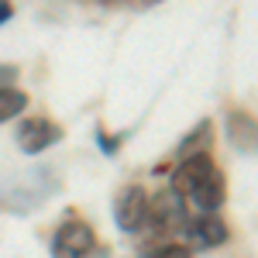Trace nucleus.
Masks as SVG:
<instances>
[{
    "instance_id": "20e7f679",
    "label": "nucleus",
    "mask_w": 258,
    "mask_h": 258,
    "mask_svg": "<svg viewBox=\"0 0 258 258\" xmlns=\"http://www.w3.org/2000/svg\"><path fill=\"white\" fill-rule=\"evenodd\" d=\"M62 135H66V131H62L59 124H52L48 117H28L18 127V148L24 152V155H38V152H45V148L59 145Z\"/></svg>"
},
{
    "instance_id": "6e6552de",
    "label": "nucleus",
    "mask_w": 258,
    "mask_h": 258,
    "mask_svg": "<svg viewBox=\"0 0 258 258\" xmlns=\"http://www.w3.org/2000/svg\"><path fill=\"white\" fill-rule=\"evenodd\" d=\"M28 110V93L24 90H0V124H7V120H14L18 114Z\"/></svg>"
},
{
    "instance_id": "1a4fd4ad",
    "label": "nucleus",
    "mask_w": 258,
    "mask_h": 258,
    "mask_svg": "<svg viewBox=\"0 0 258 258\" xmlns=\"http://www.w3.org/2000/svg\"><path fill=\"white\" fill-rule=\"evenodd\" d=\"M152 258H193V251L182 248V244H165V248H159Z\"/></svg>"
},
{
    "instance_id": "0eeeda50",
    "label": "nucleus",
    "mask_w": 258,
    "mask_h": 258,
    "mask_svg": "<svg viewBox=\"0 0 258 258\" xmlns=\"http://www.w3.org/2000/svg\"><path fill=\"white\" fill-rule=\"evenodd\" d=\"M227 135L234 141V148L241 152H255V117L248 114V110H234V114H227Z\"/></svg>"
},
{
    "instance_id": "9d476101",
    "label": "nucleus",
    "mask_w": 258,
    "mask_h": 258,
    "mask_svg": "<svg viewBox=\"0 0 258 258\" xmlns=\"http://www.w3.org/2000/svg\"><path fill=\"white\" fill-rule=\"evenodd\" d=\"M18 83V66H11V62H0V90H11Z\"/></svg>"
},
{
    "instance_id": "f257e3e1",
    "label": "nucleus",
    "mask_w": 258,
    "mask_h": 258,
    "mask_svg": "<svg viewBox=\"0 0 258 258\" xmlns=\"http://www.w3.org/2000/svg\"><path fill=\"white\" fill-rule=\"evenodd\" d=\"M172 193L189 197L200 214H217L227 197V182H224V172L214 165V159L207 152H197L182 159V165L172 172Z\"/></svg>"
},
{
    "instance_id": "39448f33",
    "label": "nucleus",
    "mask_w": 258,
    "mask_h": 258,
    "mask_svg": "<svg viewBox=\"0 0 258 258\" xmlns=\"http://www.w3.org/2000/svg\"><path fill=\"white\" fill-rule=\"evenodd\" d=\"M148 220L159 227V231H172V227H186V203L182 197H176L172 189L169 193H159L155 203L148 200Z\"/></svg>"
},
{
    "instance_id": "9b49d317",
    "label": "nucleus",
    "mask_w": 258,
    "mask_h": 258,
    "mask_svg": "<svg viewBox=\"0 0 258 258\" xmlns=\"http://www.w3.org/2000/svg\"><path fill=\"white\" fill-rule=\"evenodd\" d=\"M11 14H14V11H11V4H0V24L11 18Z\"/></svg>"
},
{
    "instance_id": "f03ea898",
    "label": "nucleus",
    "mask_w": 258,
    "mask_h": 258,
    "mask_svg": "<svg viewBox=\"0 0 258 258\" xmlns=\"http://www.w3.org/2000/svg\"><path fill=\"white\" fill-rule=\"evenodd\" d=\"M97 234L86 220H66L52 238V258H93Z\"/></svg>"
},
{
    "instance_id": "423d86ee",
    "label": "nucleus",
    "mask_w": 258,
    "mask_h": 258,
    "mask_svg": "<svg viewBox=\"0 0 258 258\" xmlns=\"http://www.w3.org/2000/svg\"><path fill=\"white\" fill-rule=\"evenodd\" d=\"M186 234L200 248H217V244L227 241V224L217 214H200V217L186 220Z\"/></svg>"
},
{
    "instance_id": "7ed1b4c3",
    "label": "nucleus",
    "mask_w": 258,
    "mask_h": 258,
    "mask_svg": "<svg viewBox=\"0 0 258 258\" xmlns=\"http://www.w3.org/2000/svg\"><path fill=\"white\" fill-rule=\"evenodd\" d=\"M114 220H117V227L124 234H135V231L145 227V220H148V193L141 189L138 182L117 189V197H114Z\"/></svg>"
}]
</instances>
